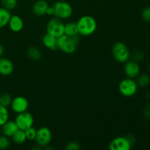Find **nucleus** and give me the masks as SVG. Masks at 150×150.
<instances>
[{
    "label": "nucleus",
    "instance_id": "obj_27",
    "mask_svg": "<svg viewBox=\"0 0 150 150\" xmlns=\"http://www.w3.org/2000/svg\"><path fill=\"white\" fill-rule=\"evenodd\" d=\"M142 18L147 22H150V7H146L143 9L142 12Z\"/></svg>",
    "mask_w": 150,
    "mask_h": 150
},
{
    "label": "nucleus",
    "instance_id": "obj_2",
    "mask_svg": "<svg viewBox=\"0 0 150 150\" xmlns=\"http://www.w3.org/2000/svg\"><path fill=\"white\" fill-rule=\"evenodd\" d=\"M79 35L83 36H89L95 33L97 29V21L92 16H83L77 21Z\"/></svg>",
    "mask_w": 150,
    "mask_h": 150
},
{
    "label": "nucleus",
    "instance_id": "obj_5",
    "mask_svg": "<svg viewBox=\"0 0 150 150\" xmlns=\"http://www.w3.org/2000/svg\"><path fill=\"white\" fill-rule=\"evenodd\" d=\"M53 7L54 10V16L58 18H69L73 14V7L67 1H57L54 4Z\"/></svg>",
    "mask_w": 150,
    "mask_h": 150
},
{
    "label": "nucleus",
    "instance_id": "obj_10",
    "mask_svg": "<svg viewBox=\"0 0 150 150\" xmlns=\"http://www.w3.org/2000/svg\"><path fill=\"white\" fill-rule=\"evenodd\" d=\"M29 101L26 98L22 96H17L12 100L11 106L12 110L16 114H20V113L27 111L29 108Z\"/></svg>",
    "mask_w": 150,
    "mask_h": 150
},
{
    "label": "nucleus",
    "instance_id": "obj_11",
    "mask_svg": "<svg viewBox=\"0 0 150 150\" xmlns=\"http://www.w3.org/2000/svg\"><path fill=\"white\" fill-rule=\"evenodd\" d=\"M125 73L127 78L133 79L139 76L140 67L136 61H127L125 64Z\"/></svg>",
    "mask_w": 150,
    "mask_h": 150
},
{
    "label": "nucleus",
    "instance_id": "obj_32",
    "mask_svg": "<svg viewBox=\"0 0 150 150\" xmlns=\"http://www.w3.org/2000/svg\"><path fill=\"white\" fill-rule=\"evenodd\" d=\"M3 54H4V47H3V45L0 43V58L2 57Z\"/></svg>",
    "mask_w": 150,
    "mask_h": 150
},
{
    "label": "nucleus",
    "instance_id": "obj_23",
    "mask_svg": "<svg viewBox=\"0 0 150 150\" xmlns=\"http://www.w3.org/2000/svg\"><path fill=\"white\" fill-rule=\"evenodd\" d=\"M150 82V78L148 75L146 74H142L138 77L137 83L138 86H140L142 87H145L147 86Z\"/></svg>",
    "mask_w": 150,
    "mask_h": 150
},
{
    "label": "nucleus",
    "instance_id": "obj_9",
    "mask_svg": "<svg viewBox=\"0 0 150 150\" xmlns=\"http://www.w3.org/2000/svg\"><path fill=\"white\" fill-rule=\"evenodd\" d=\"M18 127L20 130H25L29 127L33 126L34 124V118L33 116L29 112L25 111V112L18 114L16 116V120H15Z\"/></svg>",
    "mask_w": 150,
    "mask_h": 150
},
{
    "label": "nucleus",
    "instance_id": "obj_8",
    "mask_svg": "<svg viewBox=\"0 0 150 150\" xmlns=\"http://www.w3.org/2000/svg\"><path fill=\"white\" fill-rule=\"evenodd\" d=\"M35 141L39 146H48L52 140V133L49 128L46 127H42L37 130Z\"/></svg>",
    "mask_w": 150,
    "mask_h": 150
},
{
    "label": "nucleus",
    "instance_id": "obj_33",
    "mask_svg": "<svg viewBox=\"0 0 150 150\" xmlns=\"http://www.w3.org/2000/svg\"><path fill=\"white\" fill-rule=\"evenodd\" d=\"M149 73H150V62H149Z\"/></svg>",
    "mask_w": 150,
    "mask_h": 150
},
{
    "label": "nucleus",
    "instance_id": "obj_24",
    "mask_svg": "<svg viewBox=\"0 0 150 150\" xmlns=\"http://www.w3.org/2000/svg\"><path fill=\"white\" fill-rule=\"evenodd\" d=\"M1 1L3 7L10 11L14 10L18 4V0H1Z\"/></svg>",
    "mask_w": 150,
    "mask_h": 150
},
{
    "label": "nucleus",
    "instance_id": "obj_4",
    "mask_svg": "<svg viewBox=\"0 0 150 150\" xmlns=\"http://www.w3.org/2000/svg\"><path fill=\"white\" fill-rule=\"evenodd\" d=\"M112 55L117 62L125 63L130 59V53L129 48L124 42H117L112 47Z\"/></svg>",
    "mask_w": 150,
    "mask_h": 150
},
{
    "label": "nucleus",
    "instance_id": "obj_26",
    "mask_svg": "<svg viewBox=\"0 0 150 150\" xmlns=\"http://www.w3.org/2000/svg\"><path fill=\"white\" fill-rule=\"evenodd\" d=\"M10 142L8 137L4 135L0 136V149H6L10 146Z\"/></svg>",
    "mask_w": 150,
    "mask_h": 150
},
{
    "label": "nucleus",
    "instance_id": "obj_21",
    "mask_svg": "<svg viewBox=\"0 0 150 150\" xmlns=\"http://www.w3.org/2000/svg\"><path fill=\"white\" fill-rule=\"evenodd\" d=\"M9 120V112L7 107L0 105V126Z\"/></svg>",
    "mask_w": 150,
    "mask_h": 150
},
{
    "label": "nucleus",
    "instance_id": "obj_18",
    "mask_svg": "<svg viewBox=\"0 0 150 150\" xmlns=\"http://www.w3.org/2000/svg\"><path fill=\"white\" fill-rule=\"evenodd\" d=\"M64 35L67 36H76L79 35V29H78L77 23L75 22H69L64 24Z\"/></svg>",
    "mask_w": 150,
    "mask_h": 150
},
{
    "label": "nucleus",
    "instance_id": "obj_12",
    "mask_svg": "<svg viewBox=\"0 0 150 150\" xmlns=\"http://www.w3.org/2000/svg\"><path fill=\"white\" fill-rule=\"evenodd\" d=\"M14 66L13 62L7 58H0V75L4 76H10L13 73Z\"/></svg>",
    "mask_w": 150,
    "mask_h": 150
},
{
    "label": "nucleus",
    "instance_id": "obj_6",
    "mask_svg": "<svg viewBox=\"0 0 150 150\" xmlns=\"http://www.w3.org/2000/svg\"><path fill=\"white\" fill-rule=\"evenodd\" d=\"M137 83L130 78L123 79L119 85L120 92L125 97L133 96L137 92Z\"/></svg>",
    "mask_w": 150,
    "mask_h": 150
},
{
    "label": "nucleus",
    "instance_id": "obj_28",
    "mask_svg": "<svg viewBox=\"0 0 150 150\" xmlns=\"http://www.w3.org/2000/svg\"><path fill=\"white\" fill-rule=\"evenodd\" d=\"M132 57L135 61H141L144 58V54L141 51H136L132 54Z\"/></svg>",
    "mask_w": 150,
    "mask_h": 150
},
{
    "label": "nucleus",
    "instance_id": "obj_14",
    "mask_svg": "<svg viewBox=\"0 0 150 150\" xmlns=\"http://www.w3.org/2000/svg\"><path fill=\"white\" fill-rule=\"evenodd\" d=\"M49 7L48 3L45 0H38L32 7V12L36 16H43L46 13V10Z\"/></svg>",
    "mask_w": 150,
    "mask_h": 150
},
{
    "label": "nucleus",
    "instance_id": "obj_3",
    "mask_svg": "<svg viewBox=\"0 0 150 150\" xmlns=\"http://www.w3.org/2000/svg\"><path fill=\"white\" fill-rule=\"evenodd\" d=\"M135 139L133 136L116 137L110 142L109 149L111 150H130L134 144Z\"/></svg>",
    "mask_w": 150,
    "mask_h": 150
},
{
    "label": "nucleus",
    "instance_id": "obj_25",
    "mask_svg": "<svg viewBox=\"0 0 150 150\" xmlns=\"http://www.w3.org/2000/svg\"><path fill=\"white\" fill-rule=\"evenodd\" d=\"M25 133H26V139L29 141H33L35 139L36 137V133H37V130L35 128H34L33 127H30L28 129L24 130Z\"/></svg>",
    "mask_w": 150,
    "mask_h": 150
},
{
    "label": "nucleus",
    "instance_id": "obj_16",
    "mask_svg": "<svg viewBox=\"0 0 150 150\" xmlns=\"http://www.w3.org/2000/svg\"><path fill=\"white\" fill-rule=\"evenodd\" d=\"M42 42L44 46L52 51L58 48H57V38L48 33L43 35L42 38Z\"/></svg>",
    "mask_w": 150,
    "mask_h": 150
},
{
    "label": "nucleus",
    "instance_id": "obj_15",
    "mask_svg": "<svg viewBox=\"0 0 150 150\" xmlns=\"http://www.w3.org/2000/svg\"><path fill=\"white\" fill-rule=\"evenodd\" d=\"M9 27L13 32H18L23 29V21L19 16L15 15L11 16L10 21H9Z\"/></svg>",
    "mask_w": 150,
    "mask_h": 150
},
{
    "label": "nucleus",
    "instance_id": "obj_20",
    "mask_svg": "<svg viewBox=\"0 0 150 150\" xmlns=\"http://www.w3.org/2000/svg\"><path fill=\"white\" fill-rule=\"evenodd\" d=\"M27 55L32 60H38L41 58V52L36 47H31L28 49Z\"/></svg>",
    "mask_w": 150,
    "mask_h": 150
},
{
    "label": "nucleus",
    "instance_id": "obj_19",
    "mask_svg": "<svg viewBox=\"0 0 150 150\" xmlns=\"http://www.w3.org/2000/svg\"><path fill=\"white\" fill-rule=\"evenodd\" d=\"M12 139L14 142V143L17 144H22L27 140L25 131L23 130H20V129H18L13 134V136H12Z\"/></svg>",
    "mask_w": 150,
    "mask_h": 150
},
{
    "label": "nucleus",
    "instance_id": "obj_13",
    "mask_svg": "<svg viewBox=\"0 0 150 150\" xmlns=\"http://www.w3.org/2000/svg\"><path fill=\"white\" fill-rule=\"evenodd\" d=\"M1 127V133L3 135L7 136V137H12L15 133L18 130V125H16V122L13 120H7L4 124H3Z\"/></svg>",
    "mask_w": 150,
    "mask_h": 150
},
{
    "label": "nucleus",
    "instance_id": "obj_29",
    "mask_svg": "<svg viewBox=\"0 0 150 150\" xmlns=\"http://www.w3.org/2000/svg\"><path fill=\"white\" fill-rule=\"evenodd\" d=\"M80 144L77 142H70L66 146V149L67 150H79L80 149Z\"/></svg>",
    "mask_w": 150,
    "mask_h": 150
},
{
    "label": "nucleus",
    "instance_id": "obj_7",
    "mask_svg": "<svg viewBox=\"0 0 150 150\" xmlns=\"http://www.w3.org/2000/svg\"><path fill=\"white\" fill-rule=\"evenodd\" d=\"M64 23L62 21V19L55 17L51 18L48 22L46 26L47 33L53 35L58 38L59 37L64 35Z\"/></svg>",
    "mask_w": 150,
    "mask_h": 150
},
{
    "label": "nucleus",
    "instance_id": "obj_1",
    "mask_svg": "<svg viewBox=\"0 0 150 150\" xmlns=\"http://www.w3.org/2000/svg\"><path fill=\"white\" fill-rule=\"evenodd\" d=\"M79 42V35L67 36L63 35L57 38V48L65 54H72L77 50Z\"/></svg>",
    "mask_w": 150,
    "mask_h": 150
},
{
    "label": "nucleus",
    "instance_id": "obj_17",
    "mask_svg": "<svg viewBox=\"0 0 150 150\" xmlns=\"http://www.w3.org/2000/svg\"><path fill=\"white\" fill-rule=\"evenodd\" d=\"M10 18L11 13L10 10H7L4 7H0V29L8 25Z\"/></svg>",
    "mask_w": 150,
    "mask_h": 150
},
{
    "label": "nucleus",
    "instance_id": "obj_31",
    "mask_svg": "<svg viewBox=\"0 0 150 150\" xmlns=\"http://www.w3.org/2000/svg\"><path fill=\"white\" fill-rule=\"evenodd\" d=\"M45 15H48V16H54V7H48V9L46 10V13Z\"/></svg>",
    "mask_w": 150,
    "mask_h": 150
},
{
    "label": "nucleus",
    "instance_id": "obj_30",
    "mask_svg": "<svg viewBox=\"0 0 150 150\" xmlns=\"http://www.w3.org/2000/svg\"><path fill=\"white\" fill-rule=\"evenodd\" d=\"M143 115L145 118L150 119V105H147L145 106L143 110Z\"/></svg>",
    "mask_w": 150,
    "mask_h": 150
},
{
    "label": "nucleus",
    "instance_id": "obj_22",
    "mask_svg": "<svg viewBox=\"0 0 150 150\" xmlns=\"http://www.w3.org/2000/svg\"><path fill=\"white\" fill-rule=\"evenodd\" d=\"M11 95H9L8 93H3L0 95V105H3L4 107H8L10 105L12 102Z\"/></svg>",
    "mask_w": 150,
    "mask_h": 150
}]
</instances>
